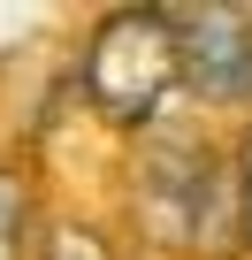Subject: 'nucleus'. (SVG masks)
<instances>
[{"label": "nucleus", "mask_w": 252, "mask_h": 260, "mask_svg": "<svg viewBox=\"0 0 252 260\" xmlns=\"http://www.w3.org/2000/svg\"><path fill=\"white\" fill-rule=\"evenodd\" d=\"M138 207H146L153 237H176V245H199V252H222V245L244 237L237 169H229L222 153H206L199 138H168V146L146 153Z\"/></svg>", "instance_id": "f257e3e1"}, {"label": "nucleus", "mask_w": 252, "mask_h": 260, "mask_svg": "<svg viewBox=\"0 0 252 260\" xmlns=\"http://www.w3.org/2000/svg\"><path fill=\"white\" fill-rule=\"evenodd\" d=\"M176 77H184L176 69V31H168L161 8H122V16L99 23L84 84H92L107 122H153V107L168 100Z\"/></svg>", "instance_id": "f03ea898"}, {"label": "nucleus", "mask_w": 252, "mask_h": 260, "mask_svg": "<svg viewBox=\"0 0 252 260\" xmlns=\"http://www.w3.org/2000/svg\"><path fill=\"white\" fill-rule=\"evenodd\" d=\"M176 31V69L206 100H252V16L237 8H161Z\"/></svg>", "instance_id": "7ed1b4c3"}, {"label": "nucleus", "mask_w": 252, "mask_h": 260, "mask_svg": "<svg viewBox=\"0 0 252 260\" xmlns=\"http://www.w3.org/2000/svg\"><path fill=\"white\" fill-rule=\"evenodd\" d=\"M46 260H107V245H99L92 230H77V222H61V230L46 237Z\"/></svg>", "instance_id": "20e7f679"}, {"label": "nucleus", "mask_w": 252, "mask_h": 260, "mask_svg": "<svg viewBox=\"0 0 252 260\" xmlns=\"http://www.w3.org/2000/svg\"><path fill=\"white\" fill-rule=\"evenodd\" d=\"M16 237H23V191H16L8 169H0V260H16Z\"/></svg>", "instance_id": "39448f33"}, {"label": "nucleus", "mask_w": 252, "mask_h": 260, "mask_svg": "<svg viewBox=\"0 0 252 260\" xmlns=\"http://www.w3.org/2000/svg\"><path fill=\"white\" fill-rule=\"evenodd\" d=\"M237 207H244V237H252V130H244V153H237Z\"/></svg>", "instance_id": "423d86ee"}]
</instances>
